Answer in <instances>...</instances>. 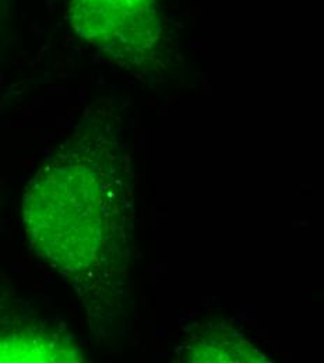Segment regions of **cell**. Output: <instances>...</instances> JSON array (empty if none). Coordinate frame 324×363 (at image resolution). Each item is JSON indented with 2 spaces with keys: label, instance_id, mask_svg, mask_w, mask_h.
Instances as JSON below:
<instances>
[{
  "label": "cell",
  "instance_id": "6da1fadb",
  "mask_svg": "<svg viewBox=\"0 0 324 363\" xmlns=\"http://www.w3.org/2000/svg\"><path fill=\"white\" fill-rule=\"evenodd\" d=\"M80 148L56 155L31 181L24 220L35 252L80 291L118 272L129 216L123 182Z\"/></svg>",
  "mask_w": 324,
  "mask_h": 363
},
{
  "label": "cell",
  "instance_id": "7a4b0ae2",
  "mask_svg": "<svg viewBox=\"0 0 324 363\" xmlns=\"http://www.w3.org/2000/svg\"><path fill=\"white\" fill-rule=\"evenodd\" d=\"M79 352L57 335L33 327L0 330V362H77Z\"/></svg>",
  "mask_w": 324,
  "mask_h": 363
}]
</instances>
